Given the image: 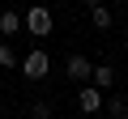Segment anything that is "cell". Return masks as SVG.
I'll use <instances>...</instances> for the list:
<instances>
[{"label": "cell", "mask_w": 128, "mask_h": 119, "mask_svg": "<svg viewBox=\"0 0 128 119\" xmlns=\"http://www.w3.org/2000/svg\"><path fill=\"white\" fill-rule=\"evenodd\" d=\"M90 68H94V64H90L86 55H68V64H64V72L73 77V85H86V81H90Z\"/></svg>", "instance_id": "4"}, {"label": "cell", "mask_w": 128, "mask_h": 119, "mask_svg": "<svg viewBox=\"0 0 128 119\" xmlns=\"http://www.w3.org/2000/svg\"><path fill=\"white\" fill-rule=\"evenodd\" d=\"M22 30V13H13V9H4V13H0V34H4V38H13Z\"/></svg>", "instance_id": "7"}, {"label": "cell", "mask_w": 128, "mask_h": 119, "mask_svg": "<svg viewBox=\"0 0 128 119\" xmlns=\"http://www.w3.org/2000/svg\"><path fill=\"white\" fill-rule=\"evenodd\" d=\"M30 119H51V102H30Z\"/></svg>", "instance_id": "10"}, {"label": "cell", "mask_w": 128, "mask_h": 119, "mask_svg": "<svg viewBox=\"0 0 128 119\" xmlns=\"http://www.w3.org/2000/svg\"><path fill=\"white\" fill-rule=\"evenodd\" d=\"M22 60H17V51L9 47V43H0V68H17Z\"/></svg>", "instance_id": "9"}, {"label": "cell", "mask_w": 128, "mask_h": 119, "mask_svg": "<svg viewBox=\"0 0 128 119\" xmlns=\"http://www.w3.org/2000/svg\"><path fill=\"white\" fill-rule=\"evenodd\" d=\"M90 85H98V89L107 94V89L115 85V68H111V64H94V68H90Z\"/></svg>", "instance_id": "5"}, {"label": "cell", "mask_w": 128, "mask_h": 119, "mask_svg": "<svg viewBox=\"0 0 128 119\" xmlns=\"http://www.w3.org/2000/svg\"><path fill=\"white\" fill-rule=\"evenodd\" d=\"M17 68H22V77H30V81H43V77L51 72V60H47V51H43V47H34V51L22 60V64H17Z\"/></svg>", "instance_id": "2"}, {"label": "cell", "mask_w": 128, "mask_h": 119, "mask_svg": "<svg viewBox=\"0 0 128 119\" xmlns=\"http://www.w3.org/2000/svg\"><path fill=\"white\" fill-rule=\"evenodd\" d=\"M22 26L30 30V38H47L56 21H51V9H47V4H34V9H26V17H22Z\"/></svg>", "instance_id": "1"}, {"label": "cell", "mask_w": 128, "mask_h": 119, "mask_svg": "<svg viewBox=\"0 0 128 119\" xmlns=\"http://www.w3.org/2000/svg\"><path fill=\"white\" fill-rule=\"evenodd\" d=\"M90 21H94V30H111V9L102 4V0L90 4Z\"/></svg>", "instance_id": "6"}, {"label": "cell", "mask_w": 128, "mask_h": 119, "mask_svg": "<svg viewBox=\"0 0 128 119\" xmlns=\"http://www.w3.org/2000/svg\"><path fill=\"white\" fill-rule=\"evenodd\" d=\"M77 111L81 115H98L102 111V89L98 85H81L77 89Z\"/></svg>", "instance_id": "3"}, {"label": "cell", "mask_w": 128, "mask_h": 119, "mask_svg": "<svg viewBox=\"0 0 128 119\" xmlns=\"http://www.w3.org/2000/svg\"><path fill=\"white\" fill-rule=\"evenodd\" d=\"M102 106H107V111H111L115 119H124V115H128V102H124L120 94H111V98H102Z\"/></svg>", "instance_id": "8"}]
</instances>
